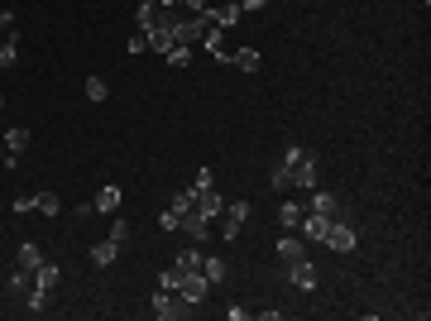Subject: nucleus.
<instances>
[{
	"label": "nucleus",
	"instance_id": "nucleus-1",
	"mask_svg": "<svg viewBox=\"0 0 431 321\" xmlns=\"http://www.w3.org/2000/svg\"><path fill=\"white\" fill-rule=\"evenodd\" d=\"M317 178H322V158H317V154H302V158L293 163V187H297V192H312Z\"/></svg>",
	"mask_w": 431,
	"mask_h": 321
},
{
	"label": "nucleus",
	"instance_id": "nucleus-2",
	"mask_svg": "<svg viewBox=\"0 0 431 321\" xmlns=\"http://www.w3.org/2000/svg\"><path fill=\"white\" fill-rule=\"evenodd\" d=\"M154 312H158L163 321H182L187 312H192V302H187L182 293L173 298V293H163V288H158V293H154Z\"/></svg>",
	"mask_w": 431,
	"mask_h": 321
},
{
	"label": "nucleus",
	"instance_id": "nucleus-3",
	"mask_svg": "<svg viewBox=\"0 0 431 321\" xmlns=\"http://www.w3.org/2000/svg\"><path fill=\"white\" fill-rule=\"evenodd\" d=\"M244 220H249V202H230V207H220V235L235 240V235L244 230Z\"/></svg>",
	"mask_w": 431,
	"mask_h": 321
},
{
	"label": "nucleus",
	"instance_id": "nucleus-4",
	"mask_svg": "<svg viewBox=\"0 0 431 321\" xmlns=\"http://www.w3.org/2000/svg\"><path fill=\"white\" fill-rule=\"evenodd\" d=\"M322 245H330L335 254H350V249H355V230H350V225H345V220L335 216V220H330V230H326V240H322Z\"/></svg>",
	"mask_w": 431,
	"mask_h": 321
},
{
	"label": "nucleus",
	"instance_id": "nucleus-5",
	"mask_svg": "<svg viewBox=\"0 0 431 321\" xmlns=\"http://www.w3.org/2000/svg\"><path fill=\"white\" fill-rule=\"evenodd\" d=\"M288 283H293V288H302V293H312V288H317V264H312V259L288 264Z\"/></svg>",
	"mask_w": 431,
	"mask_h": 321
},
{
	"label": "nucleus",
	"instance_id": "nucleus-6",
	"mask_svg": "<svg viewBox=\"0 0 431 321\" xmlns=\"http://www.w3.org/2000/svg\"><path fill=\"white\" fill-rule=\"evenodd\" d=\"M178 230H187V240H192V245H207V235H211V220H207V216H197V211H187L182 220H178Z\"/></svg>",
	"mask_w": 431,
	"mask_h": 321
},
{
	"label": "nucleus",
	"instance_id": "nucleus-7",
	"mask_svg": "<svg viewBox=\"0 0 431 321\" xmlns=\"http://www.w3.org/2000/svg\"><path fill=\"white\" fill-rule=\"evenodd\" d=\"M297 230H302L307 240H317V245H322V240H326V230H330V216H322V211H302Z\"/></svg>",
	"mask_w": 431,
	"mask_h": 321
},
{
	"label": "nucleus",
	"instance_id": "nucleus-8",
	"mask_svg": "<svg viewBox=\"0 0 431 321\" xmlns=\"http://www.w3.org/2000/svg\"><path fill=\"white\" fill-rule=\"evenodd\" d=\"M178 293H182V298H187V302L197 307V302H202V298L211 293V283H207V273L197 269V273H187V278H182V288H178Z\"/></svg>",
	"mask_w": 431,
	"mask_h": 321
},
{
	"label": "nucleus",
	"instance_id": "nucleus-9",
	"mask_svg": "<svg viewBox=\"0 0 431 321\" xmlns=\"http://www.w3.org/2000/svg\"><path fill=\"white\" fill-rule=\"evenodd\" d=\"M120 197H125V192H120V187L110 183V187H101V192L92 197V211H101V216H115V211H120Z\"/></svg>",
	"mask_w": 431,
	"mask_h": 321
},
{
	"label": "nucleus",
	"instance_id": "nucleus-10",
	"mask_svg": "<svg viewBox=\"0 0 431 321\" xmlns=\"http://www.w3.org/2000/svg\"><path fill=\"white\" fill-rule=\"evenodd\" d=\"M220 207H225V202H220V192H211V187H197V207H192L197 216L216 220V216H220Z\"/></svg>",
	"mask_w": 431,
	"mask_h": 321
},
{
	"label": "nucleus",
	"instance_id": "nucleus-11",
	"mask_svg": "<svg viewBox=\"0 0 431 321\" xmlns=\"http://www.w3.org/2000/svg\"><path fill=\"white\" fill-rule=\"evenodd\" d=\"M278 259H283V264H297V259H307V245H302V235H283V240H278Z\"/></svg>",
	"mask_w": 431,
	"mask_h": 321
},
{
	"label": "nucleus",
	"instance_id": "nucleus-12",
	"mask_svg": "<svg viewBox=\"0 0 431 321\" xmlns=\"http://www.w3.org/2000/svg\"><path fill=\"white\" fill-rule=\"evenodd\" d=\"M5 288H10V298H14V302H24V293L34 288V273L14 264V273H10V283H5Z\"/></svg>",
	"mask_w": 431,
	"mask_h": 321
},
{
	"label": "nucleus",
	"instance_id": "nucleus-13",
	"mask_svg": "<svg viewBox=\"0 0 431 321\" xmlns=\"http://www.w3.org/2000/svg\"><path fill=\"white\" fill-rule=\"evenodd\" d=\"M48 307H53V293L34 283V288L24 293V312H34V317H39V312H48Z\"/></svg>",
	"mask_w": 431,
	"mask_h": 321
},
{
	"label": "nucleus",
	"instance_id": "nucleus-14",
	"mask_svg": "<svg viewBox=\"0 0 431 321\" xmlns=\"http://www.w3.org/2000/svg\"><path fill=\"white\" fill-rule=\"evenodd\" d=\"M240 14H244V10H240V0H230V5H211V19L220 24V29H235V24H240Z\"/></svg>",
	"mask_w": 431,
	"mask_h": 321
},
{
	"label": "nucleus",
	"instance_id": "nucleus-15",
	"mask_svg": "<svg viewBox=\"0 0 431 321\" xmlns=\"http://www.w3.org/2000/svg\"><path fill=\"white\" fill-rule=\"evenodd\" d=\"M158 24H163V5L144 0V5H139V34H149V29H158Z\"/></svg>",
	"mask_w": 431,
	"mask_h": 321
},
{
	"label": "nucleus",
	"instance_id": "nucleus-16",
	"mask_svg": "<svg viewBox=\"0 0 431 321\" xmlns=\"http://www.w3.org/2000/svg\"><path fill=\"white\" fill-rule=\"evenodd\" d=\"M34 283H39V288H48V293H53V288H58V283H63V269H58V264H48V259H43V264H39V269H34Z\"/></svg>",
	"mask_w": 431,
	"mask_h": 321
},
{
	"label": "nucleus",
	"instance_id": "nucleus-17",
	"mask_svg": "<svg viewBox=\"0 0 431 321\" xmlns=\"http://www.w3.org/2000/svg\"><path fill=\"white\" fill-rule=\"evenodd\" d=\"M149 48H154V53H168V48H178V39H173V29H168V24H158V29H149Z\"/></svg>",
	"mask_w": 431,
	"mask_h": 321
},
{
	"label": "nucleus",
	"instance_id": "nucleus-18",
	"mask_svg": "<svg viewBox=\"0 0 431 321\" xmlns=\"http://www.w3.org/2000/svg\"><path fill=\"white\" fill-rule=\"evenodd\" d=\"M14 63H19V34H5L0 39V72L14 68Z\"/></svg>",
	"mask_w": 431,
	"mask_h": 321
},
{
	"label": "nucleus",
	"instance_id": "nucleus-19",
	"mask_svg": "<svg viewBox=\"0 0 431 321\" xmlns=\"http://www.w3.org/2000/svg\"><path fill=\"white\" fill-rule=\"evenodd\" d=\"M115 254H120V245H115V240H101V245L92 249V264H96V269H110V264H115Z\"/></svg>",
	"mask_w": 431,
	"mask_h": 321
},
{
	"label": "nucleus",
	"instance_id": "nucleus-20",
	"mask_svg": "<svg viewBox=\"0 0 431 321\" xmlns=\"http://www.w3.org/2000/svg\"><path fill=\"white\" fill-rule=\"evenodd\" d=\"M14 264H19V269H29V273H34V269H39V264H43V249H39V245H19V254H14Z\"/></svg>",
	"mask_w": 431,
	"mask_h": 321
},
{
	"label": "nucleus",
	"instance_id": "nucleus-21",
	"mask_svg": "<svg viewBox=\"0 0 431 321\" xmlns=\"http://www.w3.org/2000/svg\"><path fill=\"white\" fill-rule=\"evenodd\" d=\"M202 259H207V254H202V245H187V249L178 254V269H182V273H197V269H202Z\"/></svg>",
	"mask_w": 431,
	"mask_h": 321
},
{
	"label": "nucleus",
	"instance_id": "nucleus-22",
	"mask_svg": "<svg viewBox=\"0 0 431 321\" xmlns=\"http://www.w3.org/2000/svg\"><path fill=\"white\" fill-rule=\"evenodd\" d=\"M312 211H322V216L335 220V216H340V202H335L330 192H317V187H312Z\"/></svg>",
	"mask_w": 431,
	"mask_h": 321
},
{
	"label": "nucleus",
	"instance_id": "nucleus-23",
	"mask_svg": "<svg viewBox=\"0 0 431 321\" xmlns=\"http://www.w3.org/2000/svg\"><path fill=\"white\" fill-rule=\"evenodd\" d=\"M24 149H29V130H24V125H14V130L5 134V154H24Z\"/></svg>",
	"mask_w": 431,
	"mask_h": 321
},
{
	"label": "nucleus",
	"instance_id": "nucleus-24",
	"mask_svg": "<svg viewBox=\"0 0 431 321\" xmlns=\"http://www.w3.org/2000/svg\"><path fill=\"white\" fill-rule=\"evenodd\" d=\"M297 220H302V202H283V211H278V225H283V230H297Z\"/></svg>",
	"mask_w": 431,
	"mask_h": 321
},
{
	"label": "nucleus",
	"instance_id": "nucleus-25",
	"mask_svg": "<svg viewBox=\"0 0 431 321\" xmlns=\"http://www.w3.org/2000/svg\"><path fill=\"white\" fill-rule=\"evenodd\" d=\"M182 278H187V273L173 264V269H163V273H158V288H163V293H178V288H182Z\"/></svg>",
	"mask_w": 431,
	"mask_h": 321
},
{
	"label": "nucleus",
	"instance_id": "nucleus-26",
	"mask_svg": "<svg viewBox=\"0 0 431 321\" xmlns=\"http://www.w3.org/2000/svg\"><path fill=\"white\" fill-rule=\"evenodd\" d=\"M192 207H197V187H192V192H178V197H173V207H168V211L178 216V220H182V216L192 211Z\"/></svg>",
	"mask_w": 431,
	"mask_h": 321
},
{
	"label": "nucleus",
	"instance_id": "nucleus-27",
	"mask_svg": "<svg viewBox=\"0 0 431 321\" xmlns=\"http://www.w3.org/2000/svg\"><path fill=\"white\" fill-rule=\"evenodd\" d=\"M163 58H168V68H187V63H192V43H178V48H168Z\"/></svg>",
	"mask_w": 431,
	"mask_h": 321
},
{
	"label": "nucleus",
	"instance_id": "nucleus-28",
	"mask_svg": "<svg viewBox=\"0 0 431 321\" xmlns=\"http://www.w3.org/2000/svg\"><path fill=\"white\" fill-rule=\"evenodd\" d=\"M235 68L240 72H259V48H240L235 53Z\"/></svg>",
	"mask_w": 431,
	"mask_h": 321
},
{
	"label": "nucleus",
	"instance_id": "nucleus-29",
	"mask_svg": "<svg viewBox=\"0 0 431 321\" xmlns=\"http://www.w3.org/2000/svg\"><path fill=\"white\" fill-rule=\"evenodd\" d=\"M106 96H110L106 77H87V101H96V106H101V101H106Z\"/></svg>",
	"mask_w": 431,
	"mask_h": 321
},
{
	"label": "nucleus",
	"instance_id": "nucleus-30",
	"mask_svg": "<svg viewBox=\"0 0 431 321\" xmlns=\"http://www.w3.org/2000/svg\"><path fill=\"white\" fill-rule=\"evenodd\" d=\"M34 207H39L43 216H58V211H63V202H58V192H39V197H34Z\"/></svg>",
	"mask_w": 431,
	"mask_h": 321
},
{
	"label": "nucleus",
	"instance_id": "nucleus-31",
	"mask_svg": "<svg viewBox=\"0 0 431 321\" xmlns=\"http://www.w3.org/2000/svg\"><path fill=\"white\" fill-rule=\"evenodd\" d=\"M269 183H273V192H288V187H293V168H288V163H278Z\"/></svg>",
	"mask_w": 431,
	"mask_h": 321
},
{
	"label": "nucleus",
	"instance_id": "nucleus-32",
	"mask_svg": "<svg viewBox=\"0 0 431 321\" xmlns=\"http://www.w3.org/2000/svg\"><path fill=\"white\" fill-rule=\"evenodd\" d=\"M129 230H134V225H129V220H120V216H115V220H110V235H106V240H115V245H120V249H125V240H129Z\"/></svg>",
	"mask_w": 431,
	"mask_h": 321
},
{
	"label": "nucleus",
	"instance_id": "nucleus-33",
	"mask_svg": "<svg viewBox=\"0 0 431 321\" xmlns=\"http://www.w3.org/2000/svg\"><path fill=\"white\" fill-rule=\"evenodd\" d=\"M202 273H207V283H220L225 278V264L220 259H202Z\"/></svg>",
	"mask_w": 431,
	"mask_h": 321
},
{
	"label": "nucleus",
	"instance_id": "nucleus-34",
	"mask_svg": "<svg viewBox=\"0 0 431 321\" xmlns=\"http://www.w3.org/2000/svg\"><path fill=\"white\" fill-rule=\"evenodd\" d=\"M269 0H240V10H264Z\"/></svg>",
	"mask_w": 431,
	"mask_h": 321
},
{
	"label": "nucleus",
	"instance_id": "nucleus-35",
	"mask_svg": "<svg viewBox=\"0 0 431 321\" xmlns=\"http://www.w3.org/2000/svg\"><path fill=\"white\" fill-rule=\"evenodd\" d=\"M0 106H5V101H0Z\"/></svg>",
	"mask_w": 431,
	"mask_h": 321
},
{
	"label": "nucleus",
	"instance_id": "nucleus-36",
	"mask_svg": "<svg viewBox=\"0 0 431 321\" xmlns=\"http://www.w3.org/2000/svg\"><path fill=\"white\" fill-rule=\"evenodd\" d=\"M0 39H5V34H0Z\"/></svg>",
	"mask_w": 431,
	"mask_h": 321
}]
</instances>
